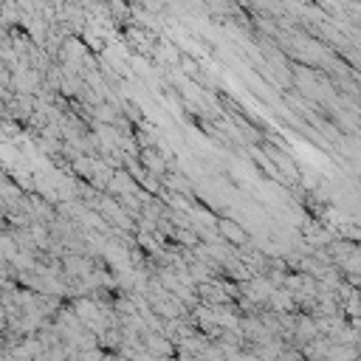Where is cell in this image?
Instances as JSON below:
<instances>
[{
	"mask_svg": "<svg viewBox=\"0 0 361 361\" xmlns=\"http://www.w3.org/2000/svg\"><path fill=\"white\" fill-rule=\"evenodd\" d=\"M220 232H223V237H229L232 243H237V246L246 243V234H243V232L237 229V223H232V220H223V223H220Z\"/></svg>",
	"mask_w": 361,
	"mask_h": 361,
	"instance_id": "obj_1",
	"label": "cell"
}]
</instances>
